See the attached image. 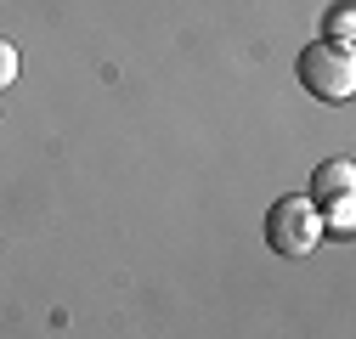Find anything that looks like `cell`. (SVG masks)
Segmentation results:
<instances>
[{"mask_svg": "<svg viewBox=\"0 0 356 339\" xmlns=\"http://www.w3.org/2000/svg\"><path fill=\"white\" fill-rule=\"evenodd\" d=\"M266 243H272V254H283V261H305V254L323 243V209L311 198H277L266 209Z\"/></svg>", "mask_w": 356, "mask_h": 339, "instance_id": "1", "label": "cell"}, {"mask_svg": "<svg viewBox=\"0 0 356 339\" xmlns=\"http://www.w3.org/2000/svg\"><path fill=\"white\" fill-rule=\"evenodd\" d=\"M294 74H300V85L317 102H345L350 91H356V63H350V51L345 46H328V40H311V46L300 51V63H294Z\"/></svg>", "mask_w": 356, "mask_h": 339, "instance_id": "2", "label": "cell"}, {"mask_svg": "<svg viewBox=\"0 0 356 339\" xmlns=\"http://www.w3.org/2000/svg\"><path fill=\"white\" fill-rule=\"evenodd\" d=\"M350 192H356V164L350 158H328L323 170H311V204L350 198Z\"/></svg>", "mask_w": 356, "mask_h": 339, "instance_id": "3", "label": "cell"}, {"mask_svg": "<svg viewBox=\"0 0 356 339\" xmlns=\"http://www.w3.org/2000/svg\"><path fill=\"white\" fill-rule=\"evenodd\" d=\"M350 40H356V6L339 0V6L328 12V46H345V51H350Z\"/></svg>", "mask_w": 356, "mask_h": 339, "instance_id": "4", "label": "cell"}, {"mask_svg": "<svg viewBox=\"0 0 356 339\" xmlns=\"http://www.w3.org/2000/svg\"><path fill=\"white\" fill-rule=\"evenodd\" d=\"M323 209V238L334 232V238H350V198H328V204H317Z\"/></svg>", "mask_w": 356, "mask_h": 339, "instance_id": "5", "label": "cell"}, {"mask_svg": "<svg viewBox=\"0 0 356 339\" xmlns=\"http://www.w3.org/2000/svg\"><path fill=\"white\" fill-rule=\"evenodd\" d=\"M12 79H17V46H12V40H0V91H6Z\"/></svg>", "mask_w": 356, "mask_h": 339, "instance_id": "6", "label": "cell"}]
</instances>
